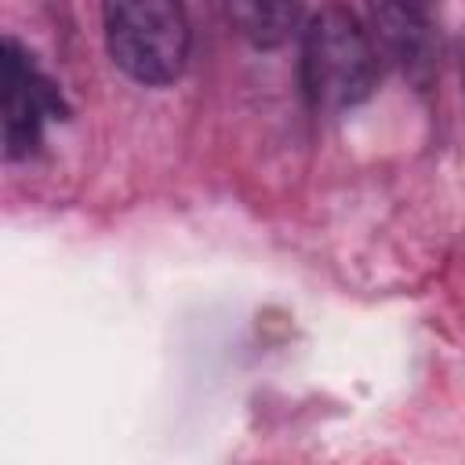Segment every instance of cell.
<instances>
[{"label": "cell", "instance_id": "cell-1", "mask_svg": "<svg viewBox=\"0 0 465 465\" xmlns=\"http://www.w3.org/2000/svg\"><path fill=\"white\" fill-rule=\"evenodd\" d=\"M298 80L312 113H341L374 94L378 47L349 7L327 4L305 22Z\"/></svg>", "mask_w": 465, "mask_h": 465}, {"label": "cell", "instance_id": "cell-2", "mask_svg": "<svg viewBox=\"0 0 465 465\" xmlns=\"http://www.w3.org/2000/svg\"><path fill=\"white\" fill-rule=\"evenodd\" d=\"M105 51L134 84L163 87L189 58L185 0H102Z\"/></svg>", "mask_w": 465, "mask_h": 465}, {"label": "cell", "instance_id": "cell-3", "mask_svg": "<svg viewBox=\"0 0 465 465\" xmlns=\"http://www.w3.org/2000/svg\"><path fill=\"white\" fill-rule=\"evenodd\" d=\"M4 156L29 160L44 145L47 124L69 116V105L54 80L36 65L29 47L4 36Z\"/></svg>", "mask_w": 465, "mask_h": 465}, {"label": "cell", "instance_id": "cell-4", "mask_svg": "<svg viewBox=\"0 0 465 465\" xmlns=\"http://www.w3.org/2000/svg\"><path fill=\"white\" fill-rule=\"evenodd\" d=\"M371 40L378 58L396 65L414 87H429L440 69L436 0H371Z\"/></svg>", "mask_w": 465, "mask_h": 465}, {"label": "cell", "instance_id": "cell-5", "mask_svg": "<svg viewBox=\"0 0 465 465\" xmlns=\"http://www.w3.org/2000/svg\"><path fill=\"white\" fill-rule=\"evenodd\" d=\"M222 7L232 29L262 51L287 44L302 22V0H222Z\"/></svg>", "mask_w": 465, "mask_h": 465}, {"label": "cell", "instance_id": "cell-6", "mask_svg": "<svg viewBox=\"0 0 465 465\" xmlns=\"http://www.w3.org/2000/svg\"><path fill=\"white\" fill-rule=\"evenodd\" d=\"M461 80H465V54H461Z\"/></svg>", "mask_w": 465, "mask_h": 465}]
</instances>
